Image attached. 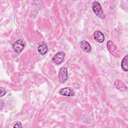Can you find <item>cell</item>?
I'll return each instance as SVG.
<instances>
[{"mask_svg": "<svg viewBox=\"0 0 128 128\" xmlns=\"http://www.w3.org/2000/svg\"><path fill=\"white\" fill-rule=\"evenodd\" d=\"M92 9L94 14L98 18L102 19H104L105 18V15L104 13L102 7L98 1H94L92 2Z\"/></svg>", "mask_w": 128, "mask_h": 128, "instance_id": "1", "label": "cell"}, {"mask_svg": "<svg viewBox=\"0 0 128 128\" xmlns=\"http://www.w3.org/2000/svg\"><path fill=\"white\" fill-rule=\"evenodd\" d=\"M106 46L109 52L114 56L118 57L120 56L119 52L114 44L111 40H108L106 43Z\"/></svg>", "mask_w": 128, "mask_h": 128, "instance_id": "2", "label": "cell"}, {"mask_svg": "<svg viewBox=\"0 0 128 128\" xmlns=\"http://www.w3.org/2000/svg\"><path fill=\"white\" fill-rule=\"evenodd\" d=\"M25 42L23 40L20 39L16 40L12 45V48L17 53L20 52L24 48Z\"/></svg>", "mask_w": 128, "mask_h": 128, "instance_id": "3", "label": "cell"}, {"mask_svg": "<svg viewBox=\"0 0 128 128\" xmlns=\"http://www.w3.org/2000/svg\"><path fill=\"white\" fill-rule=\"evenodd\" d=\"M68 78V74L66 68L64 67L61 68L58 72L59 81L62 83H64L67 80Z\"/></svg>", "mask_w": 128, "mask_h": 128, "instance_id": "4", "label": "cell"}, {"mask_svg": "<svg viewBox=\"0 0 128 128\" xmlns=\"http://www.w3.org/2000/svg\"><path fill=\"white\" fill-rule=\"evenodd\" d=\"M65 56V54L63 52H58L52 58L53 62L56 64H60L64 60Z\"/></svg>", "mask_w": 128, "mask_h": 128, "instance_id": "5", "label": "cell"}, {"mask_svg": "<svg viewBox=\"0 0 128 128\" xmlns=\"http://www.w3.org/2000/svg\"><path fill=\"white\" fill-rule=\"evenodd\" d=\"M60 94L66 96H73L75 95L74 91L70 88H64L59 91Z\"/></svg>", "mask_w": 128, "mask_h": 128, "instance_id": "6", "label": "cell"}, {"mask_svg": "<svg viewBox=\"0 0 128 128\" xmlns=\"http://www.w3.org/2000/svg\"><path fill=\"white\" fill-rule=\"evenodd\" d=\"M94 38L98 42H102L104 40V36L103 33L100 30H96L94 33Z\"/></svg>", "mask_w": 128, "mask_h": 128, "instance_id": "7", "label": "cell"}, {"mask_svg": "<svg viewBox=\"0 0 128 128\" xmlns=\"http://www.w3.org/2000/svg\"><path fill=\"white\" fill-rule=\"evenodd\" d=\"M38 50L40 54H46L48 52V47L46 44L44 42H41L38 48Z\"/></svg>", "mask_w": 128, "mask_h": 128, "instance_id": "8", "label": "cell"}, {"mask_svg": "<svg viewBox=\"0 0 128 128\" xmlns=\"http://www.w3.org/2000/svg\"><path fill=\"white\" fill-rule=\"evenodd\" d=\"M80 48L86 52H90L91 51L92 48L90 44L86 40H82L80 43Z\"/></svg>", "mask_w": 128, "mask_h": 128, "instance_id": "9", "label": "cell"}, {"mask_svg": "<svg viewBox=\"0 0 128 128\" xmlns=\"http://www.w3.org/2000/svg\"><path fill=\"white\" fill-rule=\"evenodd\" d=\"M114 85L119 90L124 92L126 90V86L124 84V83H123L121 80H116L114 82Z\"/></svg>", "mask_w": 128, "mask_h": 128, "instance_id": "10", "label": "cell"}, {"mask_svg": "<svg viewBox=\"0 0 128 128\" xmlns=\"http://www.w3.org/2000/svg\"><path fill=\"white\" fill-rule=\"evenodd\" d=\"M128 55L126 54L122 60L121 62L122 68L124 72H128Z\"/></svg>", "mask_w": 128, "mask_h": 128, "instance_id": "11", "label": "cell"}, {"mask_svg": "<svg viewBox=\"0 0 128 128\" xmlns=\"http://www.w3.org/2000/svg\"><path fill=\"white\" fill-rule=\"evenodd\" d=\"M6 94V90L4 88L1 87L0 88V96L1 97L3 96Z\"/></svg>", "mask_w": 128, "mask_h": 128, "instance_id": "12", "label": "cell"}, {"mask_svg": "<svg viewBox=\"0 0 128 128\" xmlns=\"http://www.w3.org/2000/svg\"><path fill=\"white\" fill-rule=\"evenodd\" d=\"M22 126L20 122H16L14 125V128H22Z\"/></svg>", "mask_w": 128, "mask_h": 128, "instance_id": "13", "label": "cell"}]
</instances>
